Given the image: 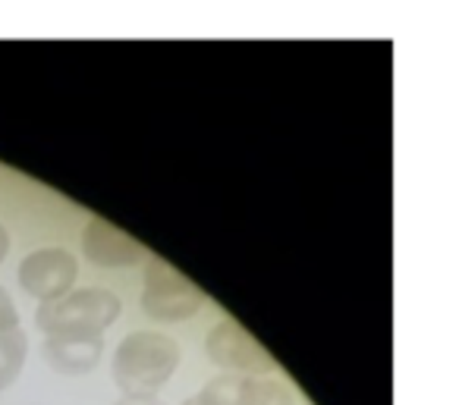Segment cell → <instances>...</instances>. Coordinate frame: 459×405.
I'll use <instances>...</instances> for the list:
<instances>
[{
    "label": "cell",
    "mask_w": 459,
    "mask_h": 405,
    "mask_svg": "<svg viewBox=\"0 0 459 405\" xmlns=\"http://www.w3.org/2000/svg\"><path fill=\"white\" fill-rule=\"evenodd\" d=\"M204 355L217 367H227L230 374H246V377H262L277 371V361L271 352L233 317H223L204 340Z\"/></svg>",
    "instance_id": "277c9868"
},
{
    "label": "cell",
    "mask_w": 459,
    "mask_h": 405,
    "mask_svg": "<svg viewBox=\"0 0 459 405\" xmlns=\"http://www.w3.org/2000/svg\"><path fill=\"white\" fill-rule=\"evenodd\" d=\"M183 405H195V399H186V402Z\"/></svg>",
    "instance_id": "4fadbf2b"
},
{
    "label": "cell",
    "mask_w": 459,
    "mask_h": 405,
    "mask_svg": "<svg viewBox=\"0 0 459 405\" xmlns=\"http://www.w3.org/2000/svg\"><path fill=\"white\" fill-rule=\"evenodd\" d=\"M20 327V308L13 305L10 292L0 286V330H16Z\"/></svg>",
    "instance_id": "30bf717a"
},
{
    "label": "cell",
    "mask_w": 459,
    "mask_h": 405,
    "mask_svg": "<svg viewBox=\"0 0 459 405\" xmlns=\"http://www.w3.org/2000/svg\"><path fill=\"white\" fill-rule=\"evenodd\" d=\"M10 252V233L4 227H0V264H4V258H7Z\"/></svg>",
    "instance_id": "7c38bea8"
},
{
    "label": "cell",
    "mask_w": 459,
    "mask_h": 405,
    "mask_svg": "<svg viewBox=\"0 0 459 405\" xmlns=\"http://www.w3.org/2000/svg\"><path fill=\"white\" fill-rule=\"evenodd\" d=\"M82 254L95 267H133L148 258L145 246L104 217H91L82 233Z\"/></svg>",
    "instance_id": "52a82bcc"
},
{
    "label": "cell",
    "mask_w": 459,
    "mask_h": 405,
    "mask_svg": "<svg viewBox=\"0 0 459 405\" xmlns=\"http://www.w3.org/2000/svg\"><path fill=\"white\" fill-rule=\"evenodd\" d=\"M192 399L195 405H296L287 383L246 374H221Z\"/></svg>",
    "instance_id": "8992f818"
},
{
    "label": "cell",
    "mask_w": 459,
    "mask_h": 405,
    "mask_svg": "<svg viewBox=\"0 0 459 405\" xmlns=\"http://www.w3.org/2000/svg\"><path fill=\"white\" fill-rule=\"evenodd\" d=\"M120 296L101 286H85V289L66 292L64 298L41 302L35 323L41 333H104L110 323L120 317Z\"/></svg>",
    "instance_id": "7a4b0ae2"
},
{
    "label": "cell",
    "mask_w": 459,
    "mask_h": 405,
    "mask_svg": "<svg viewBox=\"0 0 459 405\" xmlns=\"http://www.w3.org/2000/svg\"><path fill=\"white\" fill-rule=\"evenodd\" d=\"M114 405H167L158 396H120Z\"/></svg>",
    "instance_id": "8fae6325"
},
{
    "label": "cell",
    "mask_w": 459,
    "mask_h": 405,
    "mask_svg": "<svg viewBox=\"0 0 459 405\" xmlns=\"http://www.w3.org/2000/svg\"><path fill=\"white\" fill-rule=\"evenodd\" d=\"M26 355H29V336L22 333V327L0 330V392L16 383L22 365H26Z\"/></svg>",
    "instance_id": "9c48e42d"
},
{
    "label": "cell",
    "mask_w": 459,
    "mask_h": 405,
    "mask_svg": "<svg viewBox=\"0 0 459 405\" xmlns=\"http://www.w3.org/2000/svg\"><path fill=\"white\" fill-rule=\"evenodd\" d=\"M79 277V261L66 248H39L20 264V286L39 302H54L73 292Z\"/></svg>",
    "instance_id": "5b68a950"
},
{
    "label": "cell",
    "mask_w": 459,
    "mask_h": 405,
    "mask_svg": "<svg viewBox=\"0 0 459 405\" xmlns=\"http://www.w3.org/2000/svg\"><path fill=\"white\" fill-rule=\"evenodd\" d=\"M179 358H183V349L173 336L158 330H139L117 346L110 377L123 390V396H158V390L167 386V380L179 367Z\"/></svg>",
    "instance_id": "6da1fadb"
},
{
    "label": "cell",
    "mask_w": 459,
    "mask_h": 405,
    "mask_svg": "<svg viewBox=\"0 0 459 405\" xmlns=\"http://www.w3.org/2000/svg\"><path fill=\"white\" fill-rule=\"evenodd\" d=\"M45 358L57 374L79 377L101 365L104 336L101 333H57L45 340Z\"/></svg>",
    "instance_id": "ba28073f"
},
{
    "label": "cell",
    "mask_w": 459,
    "mask_h": 405,
    "mask_svg": "<svg viewBox=\"0 0 459 405\" xmlns=\"http://www.w3.org/2000/svg\"><path fill=\"white\" fill-rule=\"evenodd\" d=\"M204 292L189 277L152 254L145 264V289H142V311L158 323L189 321L202 311Z\"/></svg>",
    "instance_id": "3957f363"
}]
</instances>
